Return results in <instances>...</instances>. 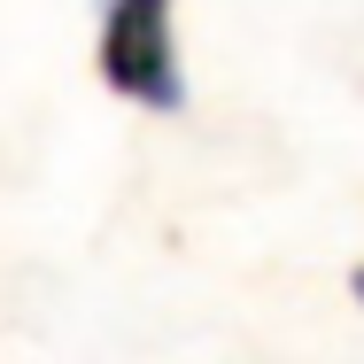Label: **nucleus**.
Returning <instances> with one entry per match:
<instances>
[{
    "label": "nucleus",
    "instance_id": "nucleus-1",
    "mask_svg": "<svg viewBox=\"0 0 364 364\" xmlns=\"http://www.w3.org/2000/svg\"><path fill=\"white\" fill-rule=\"evenodd\" d=\"M101 85L140 101V109H178L186 77H178V39H171V0H101Z\"/></svg>",
    "mask_w": 364,
    "mask_h": 364
},
{
    "label": "nucleus",
    "instance_id": "nucleus-2",
    "mask_svg": "<svg viewBox=\"0 0 364 364\" xmlns=\"http://www.w3.org/2000/svg\"><path fill=\"white\" fill-rule=\"evenodd\" d=\"M357 287H364V279H357Z\"/></svg>",
    "mask_w": 364,
    "mask_h": 364
}]
</instances>
